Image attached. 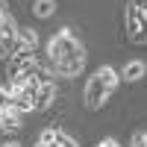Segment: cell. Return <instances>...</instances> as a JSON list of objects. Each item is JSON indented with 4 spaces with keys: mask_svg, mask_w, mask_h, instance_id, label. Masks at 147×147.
<instances>
[{
    "mask_svg": "<svg viewBox=\"0 0 147 147\" xmlns=\"http://www.w3.org/2000/svg\"><path fill=\"white\" fill-rule=\"evenodd\" d=\"M85 47L82 41L77 38L71 44V50L62 56V59H56V62H50V71H53V77H65V80H74V77H80V74L85 71Z\"/></svg>",
    "mask_w": 147,
    "mask_h": 147,
    "instance_id": "cell-2",
    "label": "cell"
},
{
    "mask_svg": "<svg viewBox=\"0 0 147 147\" xmlns=\"http://www.w3.org/2000/svg\"><path fill=\"white\" fill-rule=\"evenodd\" d=\"M12 53H15V50H12V47L0 38V59H12Z\"/></svg>",
    "mask_w": 147,
    "mask_h": 147,
    "instance_id": "cell-13",
    "label": "cell"
},
{
    "mask_svg": "<svg viewBox=\"0 0 147 147\" xmlns=\"http://www.w3.org/2000/svg\"><path fill=\"white\" fill-rule=\"evenodd\" d=\"M144 74H147V65L141 62V59H132V62L124 65V71H121V80H124V82H138Z\"/></svg>",
    "mask_w": 147,
    "mask_h": 147,
    "instance_id": "cell-7",
    "label": "cell"
},
{
    "mask_svg": "<svg viewBox=\"0 0 147 147\" xmlns=\"http://www.w3.org/2000/svg\"><path fill=\"white\" fill-rule=\"evenodd\" d=\"M35 47H38V32L27 30V27H18V44H15V50H32L35 53Z\"/></svg>",
    "mask_w": 147,
    "mask_h": 147,
    "instance_id": "cell-9",
    "label": "cell"
},
{
    "mask_svg": "<svg viewBox=\"0 0 147 147\" xmlns=\"http://www.w3.org/2000/svg\"><path fill=\"white\" fill-rule=\"evenodd\" d=\"M129 147H147V132H132Z\"/></svg>",
    "mask_w": 147,
    "mask_h": 147,
    "instance_id": "cell-12",
    "label": "cell"
},
{
    "mask_svg": "<svg viewBox=\"0 0 147 147\" xmlns=\"http://www.w3.org/2000/svg\"><path fill=\"white\" fill-rule=\"evenodd\" d=\"M97 147H121V144H118L115 138H103V141H100V144H97Z\"/></svg>",
    "mask_w": 147,
    "mask_h": 147,
    "instance_id": "cell-14",
    "label": "cell"
},
{
    "mask_svg": "<svg viewBox=\"0 0 147 147\" xmlns=\"http://www.w3.org/2000/svg\"><path fill=\"white\" fill-rule=\"evenodd\" d=\"M77 41V35H74V30L71 27H62L50 41H47V65L50 62H56V59H62L68 50H71V44Z\"/></svg>",
    "mask_w": 147,
    "mask_h": 147,
    "instance_id": "cell-4",
    "label": "cell"
},
{
    "mask_svg": "<svg viewBox=\"0 0 147 147\" xmlns=\"http://www.w3.org/2000/svg\"><path fill=\"white\" fill-rule=\"evenodd\" d=\"M127 38L132 44H147V15L136 6H127Z\"/></svg>",
    "mask_w": 147,
    "mask_h": 147,
    "instance_id": "cell-3",
    "label": "cell"
},
{
    "mask_svg": "<svg viewBox=\"0 0 147 147\" xmlns=\"http://www.w3.org/2000/svg\"><path fill=\"white\" fill-rule=\"evenodd\" d=\"M3 9H6V0H0V12H3Z\"/></svg>",
    "mask_w": 147,
    "mask_h": 147,
    "instance_id": "cell-16",
    "label": "cell"
},
{
    "mask_svg": "<svg viewBox=\"0 0 147 147\" xmlns=\"http://www.w3.org/2000/svg\"><path fill=\"white\" fill-rule=\"evenodd\" d=\"M0 109L3 112H15V91L9 82H0Z\"/></svg>",
    "mask_w": 147,
    "mask_h": 147,
    "instance_id": "cell-10",
    "label": "cell"
},
{
    "mask_svg": "<svg viewBox=\"0 0 147 147\" xmlns=\"http://www.w3.org/2000/svg\"><path fill=\"white\" fill-rule=\"evenodd\" d=\"M118 82H121V74L112 68V65H103V68H97L88 82H85V106L91 109V112H97V109H103L109 103V97L115 94L118 88Z\"/></svg>",
    "mask_w": 147,
    "mask_h": 147,
    "instance_id": "cell-1",
    "label": "cell"
},
{
    "mask_svg": "<svg viewBox=\"0 0 147 147\" xmlns=\"http://www.w3.org/2000/svg\"><path fill=\"white\" fill-rule=\"evenodd\" d=\"M18 129H21V115L0 109V136H15Z\"/></svg>",
    "mask_w": 147,
    "mask_h": 147,
    "instance_id": "cell-8",
    "label": "cell"
},
{
    "mask_svg": "<svg viewBox=\"0 0 147 147\" xmlns=\"http://www.w3.org/2000/svg\"><path fill=\"white\" fill-rule=\"evenodd\" d=\"M0 147H24V144H21V141H3Z\"/></svg>",
    "mask_w": 147,
    "mask_h": 147,
    "instance_id": "cell-15",
    "label": "cell"
},
{
    "mask_svg": "<svg viewBox=\"0 0 147 147\" xmlns=\"http://www.w3.org/2000/svg\"><path fill=\"white\" fill-rule=\"evenodd\" d=\"M32 12H35V18H50L56 12V0H35Z\"/></svg>",
    "mask_w": 147,
    "mask_h": 147,
    "instance_id": "cell-11",
    "label": "cell"
},
{
    "mask_svg": "<svg viewBox=\"0 0 147 147\" xmlns=\"http://www.w3.org/2000/svg\"><path fill=\"white\" fill-rule=\"evenodd\" d=\"M32 147H80V144L74 141L62 127H47V129L38 132V138H35Z\"/></svg>",
    "mask_w": 147,
    "mask_h": 147,
    "instance_id": "cell-5",
    "label": "cell"
},
{
    "mask_svg": "<svg viewBox=\"0 0 147 147\" xmlns=\"http://www.w3.org/2000/svg\"><path fill=\"white\" fill-rule=\"evenodd\" d=\"M53 100H56V82L35 85V112H44V109H50Z\"/></svg>",
    "mask_w": 147,
    "mask_h": 147,
    "instance_id": "cell-6",
    "label": "cell"
}]
</instances>
